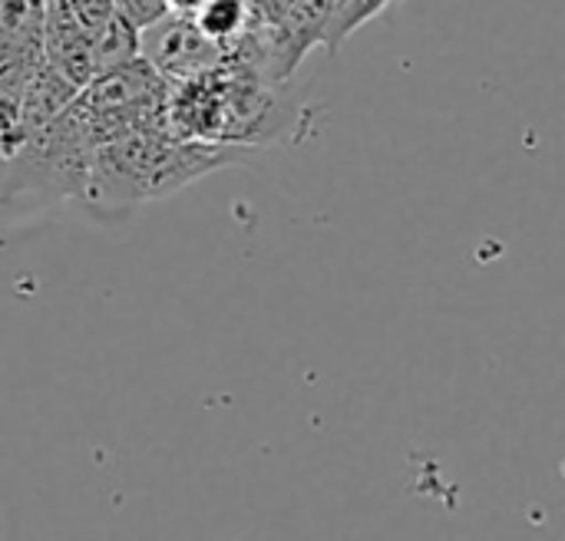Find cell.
Wrapping results in <instances>:
<instances>
[{
  "mask_svg": "<svg viewBox=\"0 0 565 541\" xmlns=\"http://www.w3.org/2000/svg\"><path fill=\"white\" fill-rule=\"evenodd\" d=\"M252 149L185 139L166 126L132 129L93 149L83 202L99 212H126L169 198L225 165L245 162Z\"/></svg>",
  "mask_w": 565,
  "mask_h": 541,
  "instance_id": "obj_1",
  "label": "cell"
},
{
  "mask_svg": "<svg viewBox=\"0 0 565 541\" xmlns=\"http://www.w3.org/2000/svg\"><path fill=\"white\" fill-rule=\"evenodd\" d=\"M295 116L285 83H271L225 56L209 73L169 86L166 129L199 142L258 149L281 139Z\"/></svg>",
  "mask_w": 565,
  "mask_h": 541,
  "instance_id": "obj_2",
  "label": "cell"
},
{
  "mask_svg": "<svg viewBox=\"0 0 565 541\" xmlns=\"http://www.w3.org/2000/svg\"><path fill=\"white\" fill-rule=\"evenodd\" d=\"M169 83L152 69L149 59L136 56L122 66L96 73L63 106L73 129L96 149L132 129L166 126Z\"/></svg>",
  "mask_w": 565,
  "mask_h": 541,
  "instance_id": "obj_3",
  "label": "cell"
},
{
  "mask_svg": "<svg viewBox=\"0 0 565 541\" xmlns=\"http://www.w3.org/2000/svg\"><path fill=\"white\" fill-rule=\"evenodd\" d=\"M139 56L152 63V69L169 83H185L225 59V50L209 40L192 17L166 13L162 20L139 30Z\"/></svg>",
  "mask_w": 565,
  "mask_h": 541,
  "instance_id": "obj_4",
  "label": "cell"
},
{
  "mask_svg": "<svg viewBox=\"0 0 565 541\" xmlns=\"http://www.w3.org/2000/svg\"><path fill=\"white\" fill-rule=\"evenodd\" d=\"M43 63L60 73L73 89L86 86L96 76L93 36L79 26L66 0H43V30H40Z\"/></svg>",
  "mask_w": 565,
  "mask_h": 541,
  "instance_id": "obj_5",
  "label": "cell"
},
{
  "mask_svg": "<svg viewBox=\"0 0 565 541\" xmlns=\"http://www.w3.org/2000/svg\"><path fill=\"white\" fill-rule=\"evenodd\" d=\"M43 0H0V89L23 86L43 63Z\"/></svg>",
  "mask_w": 565,
  "mask_h": 541,
  "instance_id": "obj_6",
  "label": "cell"
},
{
  "mask_svg": "<svg viewBox=\"0 0 565 541\" xmlns=\"http://www.w3.org/2000/svg\"><path fill=\"white\" fill-rule=\"evenodd\" d=\"M192 20L209 40H215L228 53V46L245 33L252 10H248V0H202Z\"/></svg>",
  "mask_w": 565,
  "mask_h": 541,
  "instance_id": "obj_7",
  "label": "cell"
},
{
  "mask_svg": "<svg viewBox=\"0 0 565 541\" xmlns=\"http://www.w3.org/2000/svg\"><path fill=\"white\" fill-rule=\"evenodd\" d=\"M93 56H96V73L136 59L139 56V30L126 17L113 13V20L99 33H93Z\"/></svg>",
  "mask_w": 565,
  "mask_h": 541,
  "instance_id": "obj_8",
  "label": "cell"
},
{
  "mask_svg": "<svg viewBox=\"0 0 565 541\" xmlns=\"http://www.w3.org/2000/svg\"><path fill=\"white\" fill-rule=\"evenodd\" d=\"M394 0H338L334 3V13H331V20H328V30H324V40H321V46L328 50V53H338L341 50V43L354 33V30H361L364 23H371L381 10H387Z\"/></svg>",
  "mask_w": 565,
  "mask_h": 541,
  "instance_id": "obj_9",
  "label": "cell"
},
{
  "mask_svg": "<svg viewBox=\"0 0 565 541\" xmlns=\"http://www.w3.org/2000/svg\"><path fill=\"white\" fill-rule=\"evenodd\" d=\"M70 3V10H73V17L79 20V26L93 36V33H99L109 20H113V13H116V3L113 0H66Z\"/></svg>",
  "mask_w": 565,
  "mask_h": 541,
  "instance_id": "obj_10",
  "label": "cell"
},
{
  "mask_svg": "<svg viewBox=\"0 0 565 541\" xmlns=\"http://www.w3.org/2000/svg\"><path fill=\"white\" fill-rule=\"evenodd\" d=\"M113 3H116V13L126 17L136 30H146L149 23H156L169 13L166 0H113Z\"/></svg>",
  "mask_w": 565,
  "mask_h": 541,
  "instance_id": "obj_11",
  "label": "cell"
},
{
  "mask_svg": "<svg viewBox=\"0 0 565 541\" xmlns=\"http://www.w3.org/2000/svg\"><path fill=\"white\" fill-rule=\"evenodd\" d=\"M166 7H169V13H179V17H192L199 7H202V0H166Z\"/></svg>",
  "mask_w": 565,
  "mask_h": 541,
  "instance_id": "obj_12",
  "label": "cell"
}]
</instances>
